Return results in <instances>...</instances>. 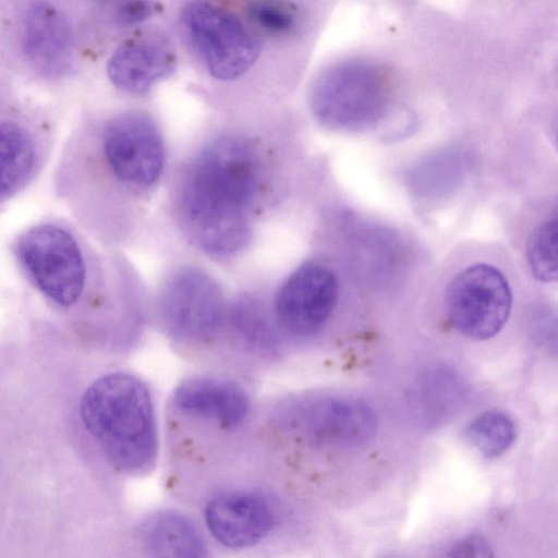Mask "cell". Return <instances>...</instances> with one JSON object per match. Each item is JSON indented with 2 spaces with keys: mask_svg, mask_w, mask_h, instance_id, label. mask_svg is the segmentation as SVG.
<instances>
[{
  "mask_svg": "<svg viewBox=\"0 0 558 558\" xmlns=\"http://www.w3.org/2000/svg\"><path fill=\"white\" fill-rule=\"evenodd\" d=\"M439 558H495V554L484 536L469 534L451 544Z\"/></svg>",
  "mask_w": 558,
  "mask_h": 558,
  "instance_id": "21",
  "label": "cell"
},
{
  "mask_svg": "<svg viewBox=\"0 0 558 558\" xmlns=\"http://www.w3.org/2000/svg\"><path fill=\"white\" fill-rule=\"evenodd\" d=\"M527 262L533 275L544 282L557 279V219L535 228L527 243Z\"/></svg>",
  "mask_w": 558,
  "mask_h": 558,
  "instance_id": "20",
  "label": "cell"
},
{
  "mask_svg": "<svg viewBox=\"0 0 558 558\" xmlns=\"http://www.w3.org/2000/svg\"><path fill=\"white\" fill-rule=\"evenodd\" d=\"M14 252L37 288L60 305L74 304L85 284L81 244L70 226L44 219L22 231Z\"/></svg>",
  "mask_w": 558,
  "mask_h": 558,
  "instance_id": "8",
  "label": "cell"
},
{
  "mask_svg": "<svg viewBox=\"0 0 558 558\" xmlns=\"http://www.w3.org/2000/svg\"><path fill=\"white\" fill-rule=\"evenodd\" d=\"M83 424L119 469L142 473L155 462L157 422L150 391L132 374L114 372L96 379L80 407Z\"/></svg>",
  "mask_w": 558,
  "mask_h": 558,
  "instance_id": "4",
  "label": "cell"
},
{
  "mask_svg": "<svg viewBox=\"0 0 558 558\" xmlns=\"http://www.w3.org/2000/svg\"><path fill=\"white\" fill-rule=\"evenodd\" d=\"M160 310L172 336L194 342L215 335L226 316L220 287L194 267L182 268L168 279L161 292Z\"/></svg>",
  "mask_w": 558,
  "mask_h": 558,
  "instance_id": "11",
  "label": "cell"
},
{
  "mask_svg": "<svg viewBox=\"0 0 558 558\" xmlns=\"http://www.w3.org/2000/svg\"><path fill=\"white\" fill-rule=\"evenodd\" d=\"M59 133L52 104L0 77V211L43 174Z\"/></svg>",
  "mask_w": 558,
  "mask_h": 558,
  "instance_id": "5",
  "label": "cell"
},
{
  "mask_svg": "<svg viewBox=\"0 0 558 558\" xmlns=\"http://www.w3.org/2000/svg\"><path fill=\"white\" fill-rule=\"evenodd\" d=\"M166 163L153 117L136 108L86 110L59 150L51 185L80 220L99 222L150 192Z\"/></svg>",
  "mask_w": 558,
  "mask_h": 558,
  "instance_id": "1",
  "label": "cell"
},
{
  "mask_svg": "<svg viewBox=\"0 0 558 558\" xmlns=\"http://www.w3.org/2000/svg\"><path fill=\"white\" fill-rule=\"evenodd\" d=\"M511 300L508 281L499 269L475 264L451 280L446 295L447 314L461 333L485 340L504 327Z\"/></svg>",
  "mask_w": 558,
  "mask_h": 558,
  "instance_id": "9",
  "label": "cell"
},
{
  "mask_svg": "<svg viewBox=\"0 0 558 558\" xmlns=\"http://www.w3.org/2000/svg\"><path fill=\"white\" fill-rule=\"evenodd\" d=\"M177 54L168 38L156 32L134 33L109 53L105 72L119 93L140 97L174 72Z\"/></svg>",
  "mask_w": 558,
  "mask_h": 558,
  "instance_id": "13",
  "label": "cell"
},
{
  "mask_svg": "<svg viewBox=\"0 0 558 558\" xmlns=\"http://www.w3.org/2000/svg\"><path fill=\"white\" fill-rule=\"evenodd\" d=\"M241 12L268 40H287L301 29L302 11L298 3L288 1H248Z\"/></svg>",
  "mask_w": 558,
  "mask_h": 558,
  "instance_id": "17",
  "label": "cell"
},
{
  "mask_svg": "<svg viewBox=\"0 0 558 558\" xmlns=\"http://www.w3.org/2000/svg\"><path fill=\"white\" fill-rule=\"evenodd\" d=\"M205 520L213 536L230 548H244L263 539L274 523L272 509L262 496L227 493L206 506Z\"/></svg>",
  "mask_w": 558,
  "mask_h": 558,
  "instance_id": "15",
  "label": "cell"
},
{
  "mask_svg": "<svg viewBox=\"0 0 558 558\" xmlns=\"http://www.w3.org/2000/svg\"><path fill=\"white\" fill-rule=\"evenodd\" d=\"M287 426L308 440L329 447L355 448L375 434L373 411L364 403L337 397H307L287 403L278 413Z\"/></svg>",
  "mask_w": 558,
  "mask_h": 558,
  "instance_id": "10",
  "label": "cell"
},
{
  "mask_svg": "<svg viewBox=\"0 0 558 558\" xmlns=\"http://www.w3.org/2000/svg\"><path fill=\"white\" fill-rule=\"evenodd\" d=\"M264 167L258 144L239 132L214 135L187 159L174 202L185 234L199 250L228 257L248 244Z\"/></svg>",
  "mask_w": 558,
  "mask_h": 558,
  "instance_id": "2",
  "label": "cell"
},
{
  "mask_svg": "<svg viewBox=\"0 0 558 558\" xmlns=\"http://www.w3.org/2000/svg\"><path fill=\"white\" fill-rule=\"evenodd\" d=\"M391 98L389 70L372 61L350 59L320 72L311 88L310 107L323 125L354 131L379 122Z\"/></svg>",
  "mask_w": 558,
  "mask_h": 558,
  "instance_id": "7",
  "label": "cell"
},
{
  "mask_svg": "<svg viewBox=\"0 0 558 558\" xmlns=\"http://www.w3.org/2000/svg\"><path fill=\"white\" fill-rule=\"evenodd\" d=\"M144 543L154 558H207L204 539L185 515L160 511L144 524Z\"/></svg>",
  "mask_w": 558,
  "mask_h": 558,
  "instance_id": "16",
  "label": "cell"
},
{
  "mask_svg": "<svg viewBox=\"0 0 558 558\" xmlns=\"http://www.w3.org/2000/svg\"><path fill=\"white\" fill-rule=\"evenodd\" d=\"M178 25L187 51L217 82L232 83L242 78L263 53L265 37L251 25L241 9L220 2H186L179 12Z\"/></svg>",
  "mask_w": 558,
  "mask_h": 558,
  "instance_id": "6",
  "label": "cell"
},
{
  "mask_svg": "<svg viewBox=\"0 0 558 558\" xmlns=\"http://www.w3.org/2000/svg\"><path fill=\"white\" fill-rule=\"evenodd\" d=\"M229 319L236 333L251 347L269 351L277 344V335L264 305L252 296L238 299L229 310Z\"/></svg>",
  "mask_w": 558,
  "mask_h": 558,
  "instance_id": "18",
  "label": "cell"
},
{
  "mask_svg": "<svg viewBox=\"0 0 558 558\" xmlns=\"http://www.w3.org/2000/svg\"><path fill=\"white\" fill-rule=\"evenodd\" d=\"M338 294L332 270L319 263H304L278 289L274 300L276 319L291 336L315 335L332 314Z\"/></svg>",
  "mask_w": 558,
  "mask_h": 558,
  "instance_id": "12",
  "label": "cell"
},
{
  "mask_svg": "<svg viewBox=\"0 0 558 558\" xmlns=\"http://www.w3.org/2000/svg\"><path fill=\"white\" fill-rule=\"evenodd\" d=\"M468 441L485 458L504 454L513 444L515 426L502 412L488 411L475 417L465 429Z\"/></svg>",
  "mask_w": 558,
  "mask_h": 558,
  "instance_id": "19",
  "label": "cell"
},
{
  "mask_svg": "<svg viewBox=\"0 0 558 558\" xmlns=\"http://www.w3.org/2000/svg\"><path fill=\"white\" fill-rule=\"evenodd\" d=\"M173 407L192 418L234 428L247 417L251 400L236 381L213 376H194L175 388Z\"/></svg>",
  "mask_w": 558,
  "mask_h": 558,
  "instance_id": "14",
  "label": "cell"
},
{
  "mask_svg": "<svg viewBox=\"0 0 558 558\" xmlns=\"http://www.w3.org/2000/svg\"><path fill=\"white\" fill-rule=\"evenodd\" d=\"M104 39L94 2L0 0V77L24 89L72 87Z\"/></svg>",
  "mask_w": 558,
  "mask_h": 558,
  "instance_id": "3",
  "label": "cell"
}]
</instances>
